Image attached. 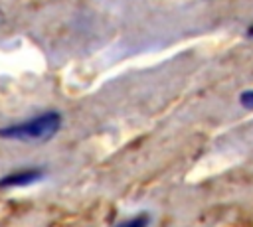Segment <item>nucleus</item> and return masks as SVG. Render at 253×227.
<instances>
[{"mask_svg": "<svg viewBox=\"0 0 253 227\" xmlns=\"http://www.w3.org/2000/svg\"><path fill=\"white\" fill-rule=\"evenodd\" d=\"M148 225H150V213L140 211V213H136V215H132V217L117 223L115 227H148Z\"/></svg>", "mask_w": 253, "mask_h": 227, "instance_id": "obj_3", "label": "nucleus"}, {"mask_svg": "<svg viewBox=\"0 0 253 227\" xmlns=\"http://www.w3.org/2000/svg\"><path fill=\"white\" fill-rule=\"evenodd\" d=\"M45 178V170L42 166H24L20 170H12L0 178V189H14V188H28Z\"/></svg>", "mask_w": 253, "mask_h": 227, "instance_id": "obj_2", "label": "nucleus"}, {"mask_svg": "<svg viewBox=\"0 0 253 227\" xmlns=\"http://www.w3.org/2000/svg\"><path fill=\"white\" fill-rule=\"evenodd\" d=\"M247 36H249V38H253V24L249 26V30H247Z\"/></svg>", "mask_w": 253, "mask_h": 227, "instance_id": "obj_5", "label": "nucleus"}, {"mask_svg": "<svg viewBox=\"0 0 253 227\" xmlns=\"http://www.w3.org/2000/svg\"><path fill=\"white\" fill-rule=\"evenodd\" d=\"M63 124V116L57 111H43L20 122H10L0 128V138L16 142H45L53 138Z\"/></svg>", "mask_w": 253, "mask_h": 227, "instance_id": "obj_1", "label": "nucleus"}, {"mask_svg": "<svg viewBox=\"0 0 253 227\" xmlns=\"http://www.w3.org/2000/svg\"><path fill=\"white\" fill-rule=\"evenodd\" d=\"M239 103H241L245 109H251V111H253V89L243 91V93L239 95Z\"/></svg>", "mask_w": 253, "mask_h": 227, "instance_id": "obj_4", "label": "nucleus"}]
</instances>
